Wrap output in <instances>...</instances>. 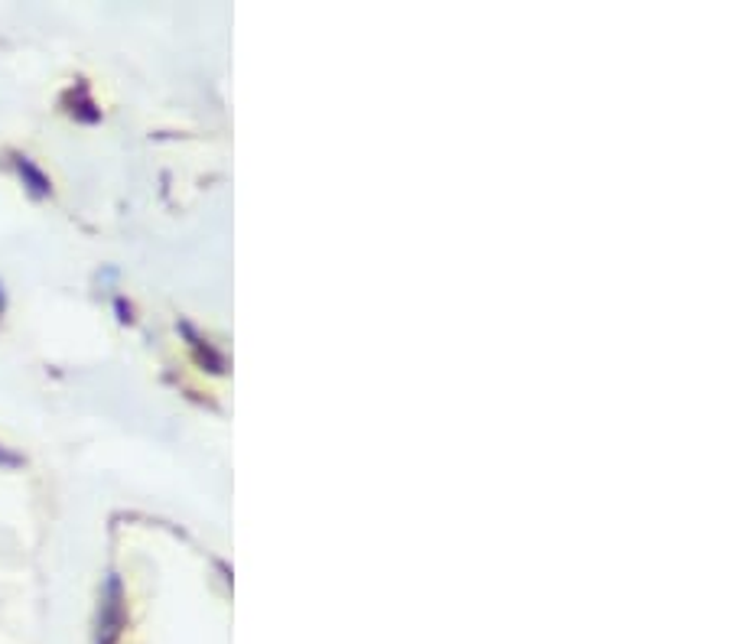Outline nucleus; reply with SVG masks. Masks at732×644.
I'll list each match as a JSON object with an SVG mask.
<instances>
[{"instance_id":"1","label":"nucleus","mask_w":732,"mask_h":644,"mask_svg":"<svg viewBox=\"0 0 732 644\" xmlns=\"http://www.w3.org/2000/svg\"><path fill=\"white\" fill-rule=\"evenodd\" d=\"M124 626H127L124 583H121V577L111 573L104 590H101V606H98V622H94V644H117Z\"/></svg>"},{"instance_id":"2","label":"nucleus","mask_w":732,"mask_h":644,"mask_svg":"<svg viewBox=\"0 0 732 644\" xmlns=\"http://www.w3.org/2000/svg\"><path fill=\"white\" fill-rule=\"evenodd\" d=\"M16 169H20V176H23V186H29V192L33 195H49V179L42 176V169H36L26 156H16Z\"/></svg>"},{"instance_id":"4","label":"nucleus","mask_w":732,"mask_h":644,"mask_svg":"<svg viewBox=\"0 0 732 644\" xmlns=\"http://www.w3.org/2000/svg\"><path fill=\"white\" fill-rule=\"evenodd\" d=\"M0 310H3V293H0Z\"/></svg>"},{"instance_id":"3","label":"nucleus","mask_w":732,"mask_h":644,"mask_svg":"<svg viewBox=\"0 0 732 644\" xmlns=\"http://www.w3.org/2000/svg\"><path fill=\"white\" fill-rule=\"evenodd\" d=\"M20 466H23V456L10 453L7 446H0V469H20Z\"/></svg>"}]
</instances>
